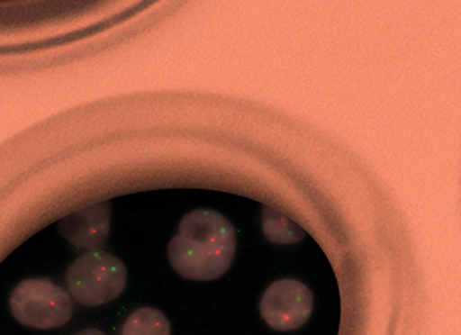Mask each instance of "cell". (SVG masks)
<instances>
[{"label": "cell", "instance_id": "6da1fadb", "mask_svg": "<svg viewBox=\"0 0 461 335\" xmlns=\"http://www.w3.org/2000/svg\"><path fill=\"white\" fill-rule=\"evenodd\" d=\"M236 250V234L226 217L194 210L182 219L168 245V258L182 278L212 281L228 273Z\"/></svg>", "mask_w": 461, "mask_h": 335}, {"label": "cell", "instance_id": "7a4b0ae2", "mask_svg": "<svg viewBox=\"0 0 461 335\" xmlns=\"http://www.w3.org/2000/svg\"><path fill=\"white\" fill-rule=\"evenodd\" d=\"M67 286L79 304L102 306L122 294L126 267L111 253L89 250L67 269Z\"/></svg>", "mask_w": 461, "mask_h": 335}, {"label": "cell", "instance_id": "3957f363", "mask_svg": "<svg viewBox=\"0 0 461 335\" xmlns=\"http://www.w3.org/2000/svg\"><path fill=\"white\" fill-rule=\"evenodd\" d=\"M13 316L33 329H57L72 318V301L50 279H25L11 294Z\"/></svg>", "mask_w": 461, "mask_h": 335}, {"label": "cell", "instance_id": "277c9868", "mask_svg": "<svg viewBox=\"0 0 461 335\" xmlns=\"http://www.w3.org/2000/svg\"><path fill=\"white\" fill-rule=\"evenodd\" d=\"M313 294L297 279L275 281L260 299V314L275 330L301 329L312 316Z\"/></svg>", "mask_w": 461, "mask_h": 335}, {"label": "cell", "instance_id": "5b68a950", "mask_svg": "<svg viewBox=\"0 0 461 335\" xmlns=\"http://www.w3.org/2000/svg\"><path fill=\"white\" fill-rule=\"evenodd\" d=\"M111 229V203H100L76 212L58 223L59 234L72 245L86 250L100 249Z\"/></svg>", "mask_w": 461, "mask_h": 335}, {"label": "cell", "instance_id": "8992f818", "mask_svg": "<svg viewBox=\"0 0 461 335\" xmlns=\"http://www.w3.org/2000/svg\"><path fill=\"white\" fill-rule=\"evenodd\" d=\"M124 335H168L170 334V323L167 320V316L152 307H144L135 311L124 329H122Z\"/></svg>", "mask_w": 461, "mask_h": 335}, {"label": "cell", "instance_id": "52a82bcc", "mask_svg": "<svg viewBox=\"0 0 461 335\" xmlns=\"http://www.w3.org/2000/svg\"><path fill=\"white\" fill-rule=\"evenodd\" d=\"M264 234L269 241L275 243H295L299 240H303V231H299L295 227V223L290 222L287 217H284L282 213L271 210V208H264Z\"/></svg>", "mask_w": 461, "mask_h": 335}]
</instances>
